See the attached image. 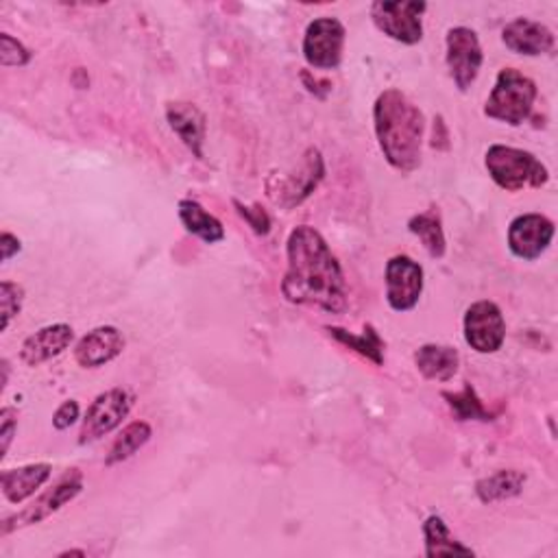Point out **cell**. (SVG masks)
I'll return each instance as SVG.
<instances>
[{
  "label": "cell",
  "instance_id": "1",
  "mask_svg": "<svg viewBox=\"0 0 558 558\" xmlns=\"http://www.w3.org/2000/svg\"><path fill=\"white\" fill-rule=\"evenodd\" d=\"M282 295L295 306L319 308L327 314L347 310V280L327 241L310 225H299L286 243Z\"/></svg>",
  "mask_w": 558,
  "mask_h": 558
},
{
  "label": "cell",
  "instance_id": "2",
  "mask_svg": "<svg viewBox=\"0 0 558 558\" xmlns=\"http://www.w3.org/2000/svg\"><path fill=\"white\" fill-rule=\"evenodd\" d=\"M374 127L380 151L395 170L408 174L421 166L426 116L402 90L389 88L378 96Z\"/></svg>",
  "mask_w": 558,
  "mask_h": 558
},
{
  "label": "cell",
  "instance_id": "3",
  "mask_svg": "<svg viewBox=\"0 0 558 558\" xmlns=\"http://www.w3.org/2000/svg\"><path fill=\"white\" fill-rule=\"evenodd\" d=\"M484 166L491 179L506 193L541 189L549 181V170L534 153L506 144H491L484 155Z\"/></svg>",
  "mask_w": 558,
  "mask_h": 558
},
{
  "label": "cell",
  "instance_id": "4",
  "mask_svg": "<svg viewBox=\"0 0 558 558\" xmlns=\"http://www.w3.org/2000/svg\"><path fill=\"white\" fill-rule=\"evenodd\" d=\"M536 94V83L530 77L517 68H504L484 103V116L510 127H521L532 116Z\"/></svg>",
  "mask_w": 558,
  "mask_h": 558
},
{
  "label": "cell",
  "instance_id": "5",
  "mask_svg": "<svg viewBox=\"0 0 558 558\" xmlns=\"http://www.w3.org/2000/svg\"><path fill=\"white\" fill-rule=\"evenodd\" d=\"M81 491H83V473L79 469L66 471L47 493L36 497L25 510H21L12 517H5L3 523H0V536H8L10 532H14L18 528L36 525V523L49 519L51 515L62 510L66 504L77 499L81 495Z\"/></svg>",
  "mask_w": 558,
  "mask_h": 558
},
{
  "label": "cell",
  "instance_id": "6",
  "mask_svg": "<svg viewBox=\"0 0 558 558\" xmlns=\"http://www.w3.org/2000/svg\"><path fill=\"white\" fill-rule=\"evenodd\" d=\"M428 12L426 3L417 0H378L371 5V21L391 40L415 47L424 40V14Z\"/></svg>",
  "mask_w": 558,
  "mask_h": 558
},
{
  "label": "cell",
  "instance_id": "7",
  "mask_svg": "<svg viewBox=\"0 0 558 558\" xmlns=\"http://www.w3.org/2000/svg\"><path fill=\"white\" fill-rule=\"evenodd\" d=\"M323 177H325V161L321 151L308 148L299 168L290 174L271 177L267 183V191L277 206L293 210L295 206H301L319 189Z\"/></svg>",
  "mask_w": 558,
  "mask_h": 558
},
{
  "label": "cell",
  "instance_id": "8",
  "mask_svg": "<svg viewBox=\"0 0 558 558\" xmlns=\"http://www.w3.org/2000/svg\"><path fill=\"white\" fill-rule=\"evenodd\" d=\"M347 29L338 18H314L303 34V60L314 70H336L342 62Z\"/></svg>",
  "mask_w": 558,
  "mask_h": 558
},
{
  "label": "cell",
  "instance_id": "9",
  "mask_svg": "<svg viewBox=\"0 0 558 558\" xmlns=\"http://www.w3.org/2000/svg\"><path fill=\"white\" fill-rule=\"evenodd\" d=\"M133 395L127 389H109L101 393L88 408L81 430H79V445H90L101 441L103 437L112 434L122 421L129 417L133 408Z\"/></svg>",
  "mask_w": 558,
  "mask_h": 558
},
{
  "label": "cell",
  "instance_id": "10",
  "mask_svg": "<svg viewBox=\"0 0 558 558\" xmlns=\"http://www.w3.org/2000/svg\"><path fill=\"white\" fill-rule=\"evenodd\" d=\"M445 62L450 68V75L460 92H467L484 64V53L480 47V38L469 27H452L445 36Z\"/></svg>",
  "mask_w": 558,
  "mask_h": 558
},
{
  "label": "cell",
  "instance_id": "11",
  "mask_svg": "<svg viewBox=\"0 0 558 558\" xmlns=\"http://www.w3.org/2000/svg\"><path fill=\"white\" fill-rule=\"evenodd\" d=\"M465 342L482 355L495 353L502 349L506 338V321L495 301L482 299L467 308L463 319Z\"/></svg>",
  "mask_w": 558,
  "mask_h": 558
},
{
  "label": "cell",
  "instance_id": "12",
  "mask_svg": "<svg viewBox=\"0 0 558 558\" xmlns=\"http://www.w3.org/2000/svg\"><path fill=\"white\" fill-rule=\"evenodd\" d=\"M554 232V221L545 215H519L508 225V249L523 262L538 260L549 249Z\"/></svg>",
  "mask_w": 558,
  "mask_h": 558
},
{
  "label": "cell",
  "instance_id": "13",
  "mask_svg": "<svg viewBox=\"0 0 558 558\" xmlns=\"http://www.w3.org/2000/svg\"><path fill=\"white\" fill-rule=\"evenodd\" d=\"M424 295V267L411 256L387 262V301L395 312H411Z\"/></svg>",
  "mask_w": 558,
  "mask_h": 558
},
{
  "label": "cell",
  "instance_id": "14",
  "mask_svg": "<svg viewBox=\"0 0 558 558\" xmlns=\"http://www.w3.org/2000/svg\"><path fill=\"white\" fill-rule=\"evenodd\" d=\"M502 42L504 47L523 57H541L551 55L556 49L554 31L536 21L530 18H515L502 29Z\"/></svg>",
  "mask_w": 558,
  "mask_h": 558
},
{
  "label": "cell",
  "instance_id": "15",
  "mask_svg": "<svg viewBox=\"0 0 558 558\" xmlns=\"http://www.w3.org/2000/svg\"><path fill=\"white\" fill-rule=\"evenodd\" d=\"M125 336L114 325H101L88 332L75 345V360L81 368H99L125 351Z\"/></svg>",
  "mask_w": 558,
  "mask_h": 558
},
{
  "label": "cell",
  "instance_id": "16",
  "mask_svg": "<svg viewBox=\"0 0 558 558\" xmlns=\"http://www.w3.org/2000/svg\"><path fill=\"white\" fill-rule=\"evenodd\" d=\"M166 120L170 129L179 135V140L193 151L197 159H204V146H206V133H208V120L206 114L195 103L174 101L166 105Z\"/></svg>",
  "mask_w": 558,
  "mask_h": 558
},
{
  "label": "cell",
  "instance_id": "17",
  "mask_svg": "<svg viewBox=\"0 0 558 558\" xmlns=\"http://www.w3.org/2000/svg\"><path fill=\"white\" fill-rule=\"evenodd\" d=\"M75 340V329L68 323H53L29 338L21 347V360L27 366H42L44 362L62 355Z\"/></svg>",
  "mask_w": 558,
  "mask_h": 558
},
{
  "label": "cell",
  "instance_id": "18",
  "mask_svg": "<svg viewBox=\"0 0 558 558\" xmlns=\"http://www.w3.org/2000/svg\"><path fill=\"white\" fill-rule=\"evenodd\" d=\"M53 467L49 463H31L16 469H5L0 473L3 495L12 504H23L34 497L51 478Z\"/></svg>",
  "mask_w": 558,
  "mask_h": 558
},
{
  "label": "cell",
  "instance_id": "19",
  "mask_svg": "<svg viewBox=\"0 0 558 558\" xmlns=\"http://www.w3.org/2000/svg\"><path fill=\"white\" fill-rule=\"evenodd\" d=\"M415 364L426 380L450 382L458 374L460 355L456 347L428 342L415 351Z\"/></svg>",
  "mask_w": 558,
  "mask_h": 558
},
{
  "label": "cell",
  "instance_id": "20",
  "mask_svg": "<svg viewBox=\"0 0 558 558\" xmlns=\"http://www.w3.org/2000/svg\"><path fill=\"white\" fill-rule=\"evenodd\" d=\"M177 212H179V221L185 228V232L197 236L206 245H217V243L225 241L223 223L215 215H210L199 202L181 199L177 206Z\"/></svg>",
  "mask_w": 558,
  "mask_h": 558
},
{
  "label": "cell",
  "instance_id": "21",
  "mask_svg": "<svg viewBox=\"0 0 558 558\" xmlns=\"http://www.w3.org/2000/svg\"><path fill=\"white\" fill-rule=\"evenodd\" d=\"M528 476L519 469H499L476 482V495L482 504H495L517 497L525 486Z\"/></svg>",
  "mask_w": 558,
  "mask_h": 558
},
{
  "label": "cell",
  "instance_id": "22",
  "mask_svg": "<svg viewBox=\"0 0 558 558\" xmlns=\"http://www.w3.org/2000/svg\"><path fill=\"white\" fill-rule=\"evenodd\" d=\"M424 538H426V556L428 558L454 556V554H463V556H473L476 554L471 547H467L465 543H460L452 534L450 525L439 515H430L424 521Z\"/></svg>",
  "mask_w": 558,
  "mask_h": 558
},
{
  "label": "cell",
  "instance_id": "23",
  "mask_svg": "<svg viewBox=\"0 0 558 558\" xmlns=\"http://www.w3.org/2000/svg\"><path fill=\"white\" fill-rule=\"evenodd\" d=\"M327 332L334 340H338L340 345L360 353L362 358L371 360L376 366L385 364V340L378 334V329L371 323L364 325L362 334H353V332H347L342 327H327Z\"/></svg>",
  "mask_w": 558,
  "mask_h": 558
},
{
  "label": "cell",
  "instance_id": "24",
  "mask_svg": "<svg viewBox=\"0 0 558 558\" xmlns=\"http://www.w3.org/2000/svg\"><path fill=\"white\" fill-rule=\"evenodd\" d=\"M408 230L411 234H415L424 249L430 254V258L441 260L447 251V241H445V232H443V221L439 215V208H430L428 212L415 215L408 221Z\"/></svg>",
  "mask_w": 558,
  "mask_h": 558
},
{
  "label": "cell",
  "instance_id": "25",
  "mask_svg": "<svg viewBox=\"0 0 558 558\" xmlns=\"http://www.w3.org/2000/svg\"><path fill=\"white\" fill-rule=\"evenodd\" d=\"M153 437V428L151 424L146 421H133L129 424L118 437L116 441L112 443L109 452H107V458H105V465L107 467H114V465H120L129 458H133Z\"/></svg>",
  "mask_w": 558,
  "mask_h": 558
},
{
  "label": "cell",
  "instance_id": "26",
  "mask_svg": "<svg viewBox=\"0 0 558 558\" xmlns=\"http://www.w3.org/2000/svg\"><path fill=\"white\" fill-rule=\"evenodd\" d=\"M443 400H447L454 417L458 421H491L493 415L484 408L482 400L478 398L476 389L471 385H465L460 393H443Z\"/></svg>",
  "mask_w": 558,
  "mask_h": 558
},
{
  "label": "cell",
  "instance_id": "27",
  "mask_svg": "<svg viewBox=\"0 0 558 558\" xmlns=\"http://www.w3.org/2000/svg\"><path fill=\"white\" fill-rule=\"evenodd\" d=\"M25 301V288L16 282H0V308H3V332L10 329L12 321L21 314Z\"/></svg>",
  "mask_w": 558,
  "mask_h": 558
},
{
  "label": "cell",
  "instance_id": "28",
  "mask_svg": "<svg viewBox=\"0 0 558 558\" xmlns=\"http://www.w3.org/2000/svg\"><path fill=\"white\" fill-rule=\"evenodd\" d=\"M34 53L16 38H12L10 34L0 36V64L5 68H23L31 62Z\"/></svg>",
  "mask_w": 558,
  "mask_h": 558
},
{
  "label": "cell",
  "instance_id": "29",
  "mask_svg": "<svg viewBox=\"0 0 558 558\" xmlns=\"http://www.w3.org/2000/svg\"><path fill=\"white\" fill-rule=\"evenodd\" d=\"M234 208L238 210V215L245 219V223L258 234V236H267L271 232V217L260 208V206H245L238 199H234Z\"/></svg>",
  "mask_w": 558,
  "mask_h": 558
},
{
  "label": "cell",
  "instance_id": "30",
  "mask_svg": "<svg viewBox=\"0 0 558 558\" xmlns=\"http://www.w3.org/2000/svg\"><path fill=\"white\" fill-rule=\"evenodd\" d=\"M16 432H18V411L12 406H5L0 411V458L8 456Z\"/></svg>",
  "mask_w": 558,
  "mask_h": 558
},
{
  "label": "cell",
  "instance_id": "31",
  "mask_svg": "<svg viewBox=\"0 0 558 558\" xmlns=\"http://www.w3.org/2000/svg\"><path fill=\"white\" fill-rule=\"evenodd\" d=\"M79 415H81V408H79V402H75V400H68V402H64L57 411H55V415H53V428L55 430H68L70 426H75L77 421H79Z\"/></svg>",
  "mask_w": 558,
  "mask_h": 558
},
{
  "label": "cell",
  "instance_id": "32",
  "mask_svg": "<svg viewBox=\"0 0 558 558\" xmlns=\"http://www.w3.org/2000/svg\"><path fill=\"white\" fill-rule=\"evenodd\" d=\"M0 249H3V262H10L23 249V243L12 232H3L0 234Z\"/></svg>",
  "mask_w": 558,
  "mask_h": 558
},
{
  "label": "cell",
  "instance_id": "33",
  "mask_svg": "<svg viewBox=\"0 0 558 558\" xmlns=\"http://www.w3.org/2000/svg\"><path fill=\"white\" fill-rule=\"evenodd\" d=\"M434 148H450V133H447V127H445V120L439 116L434 120V142H432Z\"/></svg>",
  "mask_w": 558,
  "mask_h": 558
},
{
  "label": "cell",
  "instance_id": "34",
  "mask_svg": "<svg viewBox=\"0 0 558 558\" xmlns=\"http://www.w3.org/2000/svg\"><path fill=\"white\" fill-rule=\"evenodd\" d=\"M301 81H303V86H306V90L310 92V94H314L316 99H321V92H319V86H327L329 81H321V79H312V75L310 73H301Z\"/></svg>",
  "mask_w": 558,
  "mask_h": 558
},
{
  "label": "cell",
  "instance_id": "35",
  "mask_svg": "<svg viewBox=\"0 0 558 558\" xmlns=\"http://www.w3.org/2000/svg\"><path fill=\"white\" fill-rule=\"evenodd\" d=\"M8 380H10V362L3 360V387H0L3 391H5V387H8Z\"/></svg>",
  "mask_w": 558,
  "mask_h": 558
},
{
  "label": "cell",
  "instance_id": "36",
  "mask_svg": "<svg viewBox=\"0 0 558 558\" xmlns=\"http://www.w3.org/2000/svg\"><path fill=\"white\" fill-rule=\"evenodd\" d=\"M70 554H75V556H86L83 549H68V551H62L60 556H70Z\"/></svg>",
  "mask_w": 558,
  "mask_h": 558
}]
</instances>
